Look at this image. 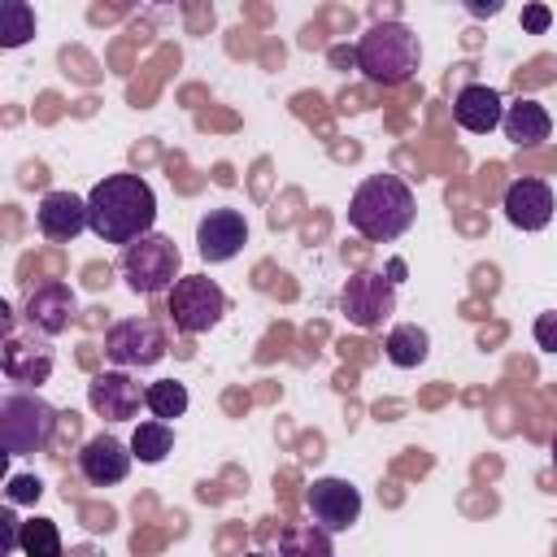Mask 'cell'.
<instances>
[{"mask_svg": "<svg viewBox=\"0 0 557 557\" xmlns=\"http://www.w3.org/2000/svg\"><path fill=\"white\" fill-rule=\"evenodd\" d=\"M87 218L91 231L104 244H135L144 235H152L157 222V196L139 174H104L91 196H87Z\"/></svg>", "mask_w": 557, "mask_h": 557, "instance_id": "1", "label": "cell"}, {"mask_svg": "<svg viewBox=\"0 0 557 557\" xmlns=\"http://www.w3.org/2000/svg\"><path fill=\"white\" fill-rule=\"evenodd\" d=\"M413 187L396 174H370L348 200V226L370 244H392L413 226Z\"/></svg>", "mask_w": 557, "mask_h": 557, "instance_id": "2", "label": "cell"}, {"mask_svg": "<svg viewBox=\"0 0 557 557\" xmlns=\"http://www.w3.org/2000/svg\"><path fill=\"white\" fill-rule=\"evenodd\" d=\"M418 65H422V44L405 22H374L357 39V70L370 83L400 87L418 74Z\"/></svg>", "mask_w": 557, "mask_h": 557, "instance_id": "3", "label": "cell"}, {"mask_svg": "<svg viewBox=\"0 0 557 557\" xmlns=\"http://www.w3.org/2000/svg\"><path fill=\"white\" fill-rule=\"evenodd\" d=\"M57 431V409L35 392H9L0 400V444L9 457L39 453Z\"/></svg>", "mask_w": 557, "mask_h": 557, "instance_id": "4", "label": "cell"}, {"mask_svg": "<svg viewBox=\"0 0 557 557\" xmlns=\"http://www.w3.org/2000/svg\"><path fill=\"white\" fill-rule=\"evenodd\" d=\"M178 265H183V257H178L174 239H165V235H144L122 252V274L131 283V292H139V296L170 292L178 283Z\"/></svg>", "mask_w": 557, "mask_h": 557, "instance_id": "5", "label": "cell"}, {"mask_svg": "<svg viewBox=\"0 0 557 557\" xmlns=\"http://www.w3.org/2000/svg\"><path fill=\"white\" fill-rule=\"evenodd\" d=\"M226 313V292L209 274H183L170 287V318L183 335H205L222 322Z\"/></svg>", "mask_w": 557, "mask_h": 557, "instance_id": "6", "label": "cell"}, {"mask_svg": "<svg viewBox=\"0 0 557 557\" xmlns=\"http://www.w3.org/2000/svg\"><path fill=\"white\" fill-rule=\"evenodd\" d=\"M339 309H344V318H348L352 326L374 331V326H383V318L396 309V283H392L387 274H379V270H361V274H352V278L344 283Z\"/></svg>", "mask_w": 557, "mask_h": 557, "instance_id": "7", "label": "cell"}, {"mask_svg": "<svg viewBox=\"0 0 557 557\" xmlns=\"http://www.w3.org/2000/svg\"><path fill=\"white\" fill-rule=\"evenodd\" d=\"M104 352L113 366L122 370H144V366H157L165 357V331L152 322V318H126V322H113L109 335H104Z\"/></svg>", "mask_w": 557, "mask_h": 557, "instance_id": "8", "label": "cell"}, {"mask_svg": "<svg viewBox=\"0 0 557 557\" xmlns=\"http://www.w3.org/2000/svg\"><path fill=\"white\" fill-rule=\"evenodd\" d=\"M305 509H309L313 527H322L326 535H339L361 518V492L348 479L326 474V479H313L305 487Z\"/></svg>", "mask_w": 557, "mask_h": 557, "instance_id": "9", "label": "cell"}, {"mask_svg": "<svg viewBox=\"0 0 557 557\" xmlns=\"http://www.w3.org/2000/svg\"><path fill=\"white\" fill-rule=\"evenodd\" d=\"M248 244V222L239 209H209L200 222H196V252L205 261H231L239 248Z\"/></svg>", "mask_w": 557, "mask_h": 557, "instance_id": "10", "label": "cell"}, {"mask_svg": "<svg viewBox=\"0 0 557 557\" xmlns=\"http://www.w3.org/2000/svg\"><path fill=\"white\" fill-rule=\"evenodd\" d=\"M131 461H135L131 444H122L117 435H91L83 444V453H78V474L91 487H113V483H122L131 474Z\"/></svg>", "mask_w": 557, "mask_h": 557, "instance_id": "11", "label": "cell"}, {"mask_svg": "<svg viewBox=\"0 0 557 557\" xmlns=\"http://www.w3.org/2000/svg\"><path fill=\"white\" fill-rule=\"evenodd\" d=\"M505 218L518 226V231H544L548 218H553V187L544 178H513L505 187V200H500Z\"/></svg>", "mask_w": 557, "mask_h": 557, "instance_id": "12", "label": "cell"}, {"mask_svg": "<svg viewBox=\"0 0 557 557\" xmlns=\"http://www.w3.org/2000/svg\"><path fill=\"white\" fill-rule=\"evenodd\" d=\"M87 405H91L100 418H109V422H126V418H135V409L144 405V392H139V383H135L131 374H122V370H100V374L87 383Z\"/></svg>", "mask_w": 557, "mask_h": 557, "instance_id": "13", "label": "cell"}, {"mask_svg": "<svg viewBox=\"0 0 557 557\" xmlns=\"http://www.w3.org/2000/svg\"><path fill=\"white\" fill-rule=\"evenodd\" d=\"M26 322L39 331V335H61L74 313H78V296L70 292V283H39L30 296H26Z\"/></svg>", "mask_w": 557, "mask_h": 557, "instance_id": "14", "label": "cell"}, {"mask_svg": "<svg viewBox=\"0 0 557 557\" xmlns=\"http://www.w3.org/2000/svg\"><path fill=\"white\" fill-rule=\"evenodd\" d=\"M0 370H4V379L9 383H48V374H52V348L48 344H30V339H22L17 331H13V322H9V335H4V348H0Z\"/></svg>", "mask_w": 557, "mask_h": 557, "instance_id": "15", "label": "cell"}, {"mask_svg": "<svg viewBox=\"0 0 557 557\" xmlns=\"http://www.w3.org/2000/svg\"><path fill=\"white\" fill-rule=\"evenodd\" d=\"M453 117H457L461 131L487 135V131H496V126L505 122V100H500V91L487 87V83H466V87L457 91V100H453Z\"/></svg>", "mask_w": 557, "mask_h": 557, "instance_id": "16", "label": "cell"}, {"mask_svg": "<svg viewBox=\"0 0 557 557\" xmlns=\"http://www.w3.org/2000/svg\"><path fill=\"white\" fill-rule=\"evenodd\" d=\"M35 222H39V231L48 239H61V244H70L74 235H83L91 226L87 200H78L74 191H48L39 200V209H35Z\"/></svg>", "mask_w": 557, "mask_h": 557, "instance_id": "17", "label": "cell"}, {"mask_svg": "<svg viewBox=\"0 0 557 557\" xmlns=\"http://www.w3.org/2000/svg\"><path fill=\"white\" fill-rule=\"evenodd\" d=\"M500 131H505V139H509L513 148H535V144L548 139L553 117H548V109H544L540 100H518V104L505 109Z\"/></svg>", "mask_w": 557, "mask_h": 557, "instance_id": "18", "label": "cell"}, {"mask_svg": "<svg viewBox=\"0 0 557 557\" xmlns=\"http://www.w3.org/2000/svg\"><path fill=\"white\" fill-rule=\"evenodd\" d=\"M383 352H387V361H392V366L413 370V366H422V361H426V352H431V335H426L418 322H400V326H392V331H387Z\"/></svg>", "mask_w": 557, "mask_h": 557, "instance_id": "19", "label": "cell"}, {"mask_svg": "<svg viewBox=\"0 0 557 557\" xmlns=\"http://www.w3.org/2000/svg\"><path fill=\"white\" fill-rule=\"evenodd\" d=\"M170 448H174V426H170V422H161V418L139 422V426H135V435H131V453H135V461H144V466L165 461V457H170Z\"/></svg>", "mask_w": 557, "mask_h": 557, "instance_id": "20", "label": "cell"}, {"mask_svg": "<svg viewBox=\"0 0 557 557\" xmlns=\"http://www.w3.org/2000/svg\"><path fill=\"white\" fill-rule=\"evenodd\" d=\"M30 39H35V9L26 0H4L0 4V44L22 48Z\"/></svg>", "mask_w": 557, "mask_h": 557, "instance_id": "21", "label": "cell"}, {"mask_svg": "<svg viewBox=\"0 0 557 557\" xmlns=\"http://www.w3.org/2000/svg\"><path fill=\"white\" fill-rule=\"evenodd\" d=\"M144 405L152 409V418L170 422V418H183L187 413V387L178 379H157L144 387Z\"/></svg>", "mask_w": 557, "mask_h": 557, "instance_id": "22", "label": "cell"}, {"mask_svg": "<svg viewBox=\"0 0 557 557\" xmlns=\"http://www.w3.org/2000/svg\"><path fill=\"white\" fill-rule=\"evenodd\" d=\"M17 553H22V557H65L57 522H52V518H30V522H22V548H17Z\"/></svg>", "mask_w": 557, "mask_h": 557, "instance_id": "23", "label": "cell"}, {"mask_svg": "<svg viewBox=\"0 0 557 557\" xmlns=\"http://www.w3.org/2000/svg\"><path fill=\"white\" fill-rule=\"evenodd\" d=\"M278 557H331V535L322 527H287L278 540Z\"/></svg>", "mask_w": 557, "mask_h": 557, "instance_id": "24", "label": "cell"}, {"mask_svg": "<svg viewBox=\"0 0 557 557\" xmlns=\"http://www.w3.org/2000/svg\"><path fill=\"white\" fill-rule=\"evenodd\" d=\"M4 496H9V505H35L44 496V483L35 474H13L9 487H4Z\"/></svg>", "mask_w": 557, "mask_h": 557, "instance_id": "25", "label": "cell"}, {"mask_svg": "<svg viewBox=\"0 0 557 557\" xmlns=\"http://www.w3.org/2000/svg\"><path fill=\"white\" fill-rule=\"evenodd\" d=\"M531 331H535V344H540L544 352H557V309H548V313H540Z\"/></svg>", "mask_w": 557, "mask_h": 557, "instance_id": "26", "label": "cell"}, {"mask_svg": "<svg viewBox=\"0 0 557 557\" xmlns=\"http://www.w3.org/2000/svg\"><path fill=\"white\" fill-rule=\"evenodd\" d=\"M17 548H22V522L4 509L0 513V553H17Z\"/></svg>", "mask_w": 557, "mask_h": 557, "instance_id": "27", "label": "cell"}, {"mask_svg": "<svg viewBox=\"0 0 557 557\" xmlns=\"http://www.w3.org/2000/svg\"><path fill=\"white\" fill-rule=\"evenodd\" d=\"M522 26H527L531 35H544V30L553 26V9H548V4H527V9H522Z\"/></svg>", "mask_w": 557, "mask_h": 557, "instance_id": "28", "label": "cell"}, {"mask_svg": "<svg viewBox=\"0 0 557 557\" xmlns=\"http://www.w3.org/2000/svg\"><path fill=\"white\" fill-rule=\"evenodd\" d=\"M331 65H339V70L357 65V48H331Z\"/></svg>", "mask_w": 557, "mask_h": 557, "instance_id": "29", "label": "cell"}, {"mask_svg": "<svg viewBox=\"0 0 557 557\" xmlns=\"http://www.w3.org/2000/svg\"><path fill=\"white\" fill-rule=\"evenodd\" d=\"M470 13H479V17L487 13L492 17V13H500V0H470Z\"/></svg>", "mask_w": 557, "mask_h": 557, "instance_id": "30", "label": "cell"}, {"mask_svg": "<svg viewBox=\"0 0 557 557\" xmlns=\"http://www.w3.org/2000/svg\"><path fill=\"white\" fill-rule=\"evenodd\" d=\"M387 278H392V283H400V278H405V261H400V257H396V261H387Z\"/></svg>", "mask_w": 557, "mask_h": 557, "instance_id": "31", "label": "cell"}, {"mask_svg": "<svg viewBox=\"0 0 557 557\" xmlns=\"http://www.w3.org/2000/svg\"><path fill=\"white\" fill-rule=\"evenodd\" d=\"M65 557H104V553H100V548H91V544H78V548H70Z\"/></svg>", "mask_w": 557, "mask_h": 557, "instance_id": "32", "label": "cell"}, {"mask_svg": "<svg viewBox=\"0 0 557 557\" xmlns=\"http://www.w3.org/2000/svg\"><path fill=\"white\" fill-rule=\"evenodd\" d=\"M553 466H557V435H553Z\"/></svg>", "mask_w": 557, "mask_h": 557, "instance_id": "33", "label": "cell"}, {"mask_svg": "<svg viewBox=\"0 0 557 557\" xmlns=\"http://www.w3.org/2000/svg\"><path fill=\"white\" fill-rule=\"evenodd\" d=\"M252 557H270V553H252Z\"/></svg>", "mask_w": 557, "mask_h": 557, "instance_id": "34", "label": "cell"}]
</instances>
